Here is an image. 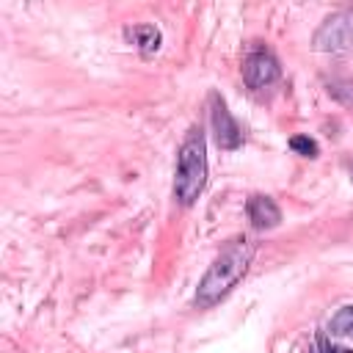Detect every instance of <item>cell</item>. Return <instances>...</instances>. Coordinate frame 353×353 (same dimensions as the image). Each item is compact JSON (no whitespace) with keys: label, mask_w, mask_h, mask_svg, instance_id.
Here are the masks:
<instances>
[{"label":"cell","mask_w":353,"mask_h":353,"mask_svg":"<svg viewBox=\"0 0 353 353\" xmlns=\"http://www.w3.org/2000/svg\"><path fill=\"white\" fill-rule=\"evenodd\" d=\"M124 39L127 44H132L141 55H154L163 44V36L160 30L152 25V22H138V25H127L124 28Z\"/></svg>","instance_id":"7"},{"label":"cell","mask_w":353,"mask_h":353,"mask_svg":"<svg viewBox=\"0 0 353 353\" xmlns=\"http://www.w3.org/2000/svg\"><path fill=\"white\" fill-rule=\"evenodd\" d=\"M254 251H256V245L245 234H237L229 243H223V248L218 251V256L212 259V265L207 268V273L201 276V281L196 287L193 306L196 309H210L218 301H223L237 287V281L248 273Z\"/></svg>","instance_id":"1"},{"label":"cell","mask_w":353,"mask_h":353,"mask_svg":"<svg viewBox=\"0 0 353 353\" xmlns=\"http://www.w3.org/2000/svg\"><path fill=\"white\" fill-rule=\"evenodd\" d=\"M334 353H353L350 347H334Z\"/></svg>","instance_id":"12"},{"label":"cell","mask_w":353,"mask_h":353,"mask_svg":"<svg viewBox=\"0 0 353 353\" xmlns=\"http://www.w3.org/2000/svg\"><path fill=\"white\" fill-rule=\"evenodd\" d=\"M290 149H292L295 154H303V157H317V154H320L317 141L309 138V135H292V138H290Z\"/></svg>","instance_id":"9"},{"label":"cell","mask_w":353,"mask_h":353,"mask_svg":"<svg viewBox=\"0 0 353 353\" xmlns=\"http://www.w3.org/2000/svg\"><path fill=\"white\" fill-rule=\"evenodd\" d=\"M245 215H248V221H251L254 229H276L281 223L279 204L270 196H265V193H254L245 201Z\"/></svg>","instance_id":"6"},{"label":"cell","mask_w":353,"mask_h":353,"mask_svg":"<svg viewBox=\"0 0 353 353\" xmlns=\"http://www.w3.org/2000/svg\"><path fill=\"white\" fill-rule=\"evenodd\" d=\"M210 121H212V132H215L218 149H223V152L240 149V143H243V130H240V124L234 121V116L229 113L223 97L215 94V91L210 94Z\"/></svg>","instance_id":"5"},{"label":"cell","mask_w":353,"mask_h":353,"mask_svg":"<svg viewBox=\"0 0 353 353\" xmlns=\"http://www.w3.org/2000/svg\"><path fill=\"white\" fill-rule=\"evenodd\" d=\"M312 47L317 52H347L353 50V8L331 14L312 36Z\"/></svg>","instance_id":"3"},{"label":"cell","mask_w":353,"mask_h":353,"mask_svg":"<svg viewBox=\"0 0 353 353\" xmlns=\"http://www.w3.org/2000/svg\"><path fill=\"white\" fill-rule=\"evenodd\" d=\"M207 185V138L199 124H193L179 143L176 171H174V199L182 207L196 204Z\"/></svg>","instance_id":"2"},{"label":"cell","mask_w":353,"mask_h":353,"mask_svg":"<svg viewBox=\"0 0 353 353\" xmlns=\"http://www.w3.org/2000/svg\"><path fill=\"white\" fill-rule=\"evenodd\" d=\"M328 94H331L334 99H339L342 105L353 108V83H331V85H328Z\"/></svg>","instance_id":"10"},{"label":"cell","mask_w":353,"mask_h":353,"mask_svg":"<svg viewBox=\"0 0 353 353\" xmlns=\"http://www.w3.org/2000/svg\"><path fill=\"white\" fill-rule=\"evenodd\" d=\"M331 336H353V306H342L331 323H328Z\"/></svg>","instance_id":"8"},{"label":"cell","mask_w":353,"mask_h":353,"mask_svg":"<svg viewBox=\"0 0 353 353\" xmlns=\"http://www.w3.org/2000/svg\"><path fill=\"white\" fill-rule=\"evenodd\" d=\"M279 77H281V63H279V58L270 50L259 47V50H251L245 55V61H243V80H245L248 88H254V91L268 88Z\"/></svg>","instance_id":"4"},{"label":"cell","mask_w":353,"mask_h":353,"mask_svg":"<svg viewBox=\"0 0 353 353\" xmlns=\"http://www.w3.org/2000/svg\"><path fill=\"white\" fill-rule=\"evenodd\" d=\"M350 176H353V163H350Z\"/></svg>","instance_id":"13"},{"label":"cell","mask_w":353,"mask_h":353,"mask_svg":"<svg viewBox=\"0 0 353 353\" xmlns=\"http://www.w3.org/2000/svg\"><path fill=\"white\" fill-rule=\"evenodd\" d=\"M309 353H334V347H331V342H328V336H325V334H317L314 347H312Z\"/></svg>","instance_id":"11"}]
</instances>
